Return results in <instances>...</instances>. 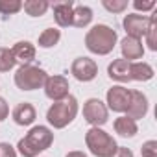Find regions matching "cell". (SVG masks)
<instances>
[{"label":"cell","instance_id":"4dcf8cb0","mask_svg":"<svg viewBox=\"0 0 157 157\" xmlns=\"http://www.w3.org/2000/svg\"><path fill=\"white\" fill-rule=\"evenodd\" d=\"M67 157H87V155H85L83 151H70Z\"/></svg>","mask_w":157,"mask_h":157},{"label":"cell","instance_id":"5b68a950","mask_svg":"<svg viewBox=\"0 0 157 157\" xmlns=\"http://www.w3.org/2000/svg\"><path fill=\"white\" fill-rule=\"evenodd\" d=\"M46 78L48 76L43 68L33 67V65H22L15 72V85L21 91H35L44 85Z\"/></svg>","mask_w":157,"mask_h":157},{"label":"cell","instance_id":"e0dca14e","mask_svg":"<svg viewBox=\"0 0 157 157\" xmlns=\"http://www.w3.org/2000/svg\"><path fill=\"white\" fill-rule=\"evenodd\" d=\"M93 21V10L87 6H76L72 11V26L76 28H85Z\"/></svg>","mask_w":157,"mask_h":157},{"label":"cell","instance_id":"2e32d148","mask_svg":"<svg viewBox=\"0 0 157 157\" xmlns=\"http://www.w3.org/2000/svg\"><path fill=\"white\" fill-rule=\"evenodd\" d=\"M13 120L19 126H30V124H33V120H35V107L32 104H28V102H22V104L15 105V109H13Z\"/></svg>","mask_w":157,"mask_h":157},{"label":"cell","instance_id":"83f0119b","mask_svg":"<svg viewBox=\"0 0 157 157\" xmlns=\"http://www.w3.org/2000/svg\"><path fill=\"white\" fill-rule=\"evenodd\" d=\"M133 8L139 10V11H150V10L155 8V2H153V0H150V2H140V0H135Z\"/></svg>","mask_w":157,"mask_h":157},{"label":"cell","instance_id":"8fae6325","mask_svg":"<svg viewBox=\"0 0 157 157\" xmlns=\"http://www.w3.org/2000/svg\"><path fill=\"white\" fill-rule=\"evenodd\" d=\"M126 117H129L131 120H139L144 118L148 113V98L140 93V91H131L129 94V105L126 109Z\"/></svg>","mask_w":157,"mask_h":157},{"label":"cell","instance_id":"3957f363","mask_svg":"<svg viewBox=\"0 0 157 157\" xmlns=\"http://www.w3.org/2000/svg\"><path fill=\"white\" fill-rule=\"evenodd\" d=\"M76 115H78V100L68 94L65 100L52 104V107L46 111V120L56 129H63L76 118Z\"/></svg>","mask_w":157,"mask_h":157},{"label":"cell","instance_id":"5bb4252c","mask_svg":"<svg viewBox=\"0 0 157 157\" xmlns=\"http://www.w3.org/2000/svg\"><path fill=\"white\" fill-rule=\"evenodd\" d=\"M11 54L15 57V63H21V67L30 65L35 59V46L32 43H28V41H19L11 48Z\"/></svg>","mask_w":157,"mask_h":157},{"label":"cell","instance_id":"484cf974","mask_svg":"<svg viewBox=\"0 0 157 157\" xmlns=\"http://www.w3.org/2000/svg\"><path fill=\"white\" fill-rule=\"evenodd\" d=\"M142 157H157V140H146L140 148Z\"/></svg>","mask_w":157,"mask_h":157},{"label":"cell","instance_id":"f546056e","mask_svg":"<svg viewBox=\"0 0 157 157\" xmlns=\"http://www.w3.org/2000/svg\"><path fill=\"white\" fill-rule=\"evenodd\" d=\"M8 115H10V107H8V104H6L4 98H0V120L8 118Z\"/></svg>","mask_w":157,"mask_h":157},{"label":"cell","instance_id":"cb8c5ba5","mask_svg":"<svg viewBox=\"0 0 157 157\" xmlns=\"http://www.w3.org/2000/svg\"><path fill=\"white\" fill-rule=\"evenodd\" d=\"M146 44L151 52L157 50V19H153V22L150 24V28L146 32Z\"/></svg>","mask_w":157,"mask_h":157},{"label":"cell","instance_id":"7402d4cb","mask_svg":"<svg viewBox=\"0 0 157 157\" xmlns=\"http://www.w3.org/2000/svg\"><path fill=\"white\" fill-rule=\"evenodd\" d=\"M15 57L10 48H0V72H8L15 67Z\"/></svg>","mask_w":157,"mask_h":157},{"label":"cell","instance_id":"7a4b0ae2","mask_svg":"<svg viewBox=\"0 0 157 157\" xmlns=\"http://www.w3.org/2000/svg\"><path fill=\"white\" fill-rule=\"evenodd\" d=\"M117 44V32L105 24L93 26L85 35V46L89 52L98 56H107Z\"/></svg>","mask_w":157,"mask_h":157},{"label":"cell","instance_id":"52a82bcc","mask_svg":"<svg viewBox=\"0 0 157 157\" xmlns=\"http://www.w3.org/2000/svg\"><path fill=\"white\" fill-rule=\"evenodd\" d=\"M153 19H155V15H139V13L126 15L124 17V30H126L128 37L140 39L142 35H146Z\"/></svg>","mask_w":157,"mask_h":157},{"label":"cell","instance_id":"4316f807","mask_svg":"<svg viewBox=\"0 0 157 157\" xmlns=\"http://www.w3.org/2000/svg\"><path fill=\"white\" fill-rule=\"evenodd\" d=\"M0 157H17V151L11 144L0 142Z\"/></svg>","mask_w":157,"mask_h":157},{"label":"cell","instance_id":"6da1fadb","mask_svg":"<svg viewBox=\"0 0 157 157\" xmlns=\"http://www.w3.org/2000/svg\"><path fill=\"white\" fill-rule=\"evenodd\" d=\"M52 142H54V133L46 126H35L19 140L17 148L22 157H37L41 151L50 148Z\"/></svg>","mask_w":157,"mask_h":157},{"label":"cell","instance_id":"9c48e42d","mask_svg":"<svg viewBox=\"0 0 157 157\" xmlns=\"http://www.w3.org/2000/svg\"><path fill=\"white\" fill-rule=\"evenodd\" d=\"M70 72L78 82H91L98 74V65L89 57H78V59H74Z\"/></svg>","mask_w":157,"mask_h":157},{"label":"cell","instance_id":"ba28073f","mask_svg":"<svg viewBox=\"0 0 157 157\" xmlns=\"http://www.w3.org/2000/svg\"><path fill=\"white\" fill-rule=\"evenodd\" d=\"M44 94L54 100V102H61L68 96V80L65 76H48L44 82Z\"/></svg>","mask_w":157,"mask_h":157},{"label":"cell","instance_id":"8992f818","mask_svg":"<svg viewBox=\"0 0 157 157\" xmlns=\"http://www.w3.org/2000/svg\"><path fill=\"white\" fill-rule=\"evenodd\" d=\"M83 118L93 124V128H98V126H104L109 118V111H107V105L98 100V98H89L83 105Z\"/></svg>","mask_w":157,"mask_h":157},{"label":"cell","instance_id":"603a6c76","mask_svg":"<svg viewBox=\"0 0 157 157\" xmlns=\"http://www.w3.org/2000/svg\"><path fill=\"white\" fill-rule=\"evenodd\" d=\"M22 10L21 0H0V13L4 15H13Z\"/></svg>","mask_w":157,"mask_h":157},{"label":"cell","instance_id":"7c38bea8","mask_svg":"<svg viewBox=\"0 0 157 157\" xmlns=\"http://www.w3.org/2000/svg\"><path fill=\"white\" fill-rule=\"evenodd\" d=\"M120 50H122V59L126 61H135V59H140L142 54H144V46L140 43V39H135V37H124L122 43H120Z\"/></svg>","mask_w":157,"mask_h":157},{"label":"cell","instance_id":"f1b7e54d","mask_svg":"<svg viewBox=\"0 0 157 157\" xmlns=\"http://www.w3.org/2000/svg\"><path fill=\"white\" fill-rule=\"evenodd\" d=\"M111 157H133V151L129 148H126V146H118Z\"/></svg>","mask_w":157,"mask_h":157},{"label":"cell","instance_id":"30bf717a","mask_svg":"<svg viewBox=\"0 0 157 157\" xmlns=\"http://www.w3.org/2000/svg\"><path fill=\"white\" fill-rule=\"evenodd\" d=\"M129 94L131 91L122 87V85H115L107 91V105L109 109L117 111V113H126L128 105H129Z\"/></svg>","mask_w":157,"mask_h":157},{"label":"cell","instance_id":"44dd1931","mask_svg":"<svg viewBox=\"0 0 157 157\" xmlns=\"http://www.w3.org/2000/svg\"><path fill=\"white\" fill-rule=\"evenodd\" d=\"M61 39V32L56 28H46L41 35H39V46L41 48H52L59 43Z\"/></svg>","mask_w":157,"mask_h":157},{"label":"cell","instance_id":"d6986e66","mask_svg":"<svg viewBox=\"0 0 157 157\" xmlns=\"http://www.w3.org/2000/svg\"><path fill=\"white\" fill-rule=\"evenodd\" d=\"M153 78V68L148 63H131V80L135 82H148Z\"/></svg>","mask_w":157,"mask_h":157},{"label":"cell","instance_id":"4fadbf2b","mask_svg":"<svg viewBox=\"0 0 157 157\" xmlns=\"http://www.w3.org/2000/svg\"><path fill=\"white\" fill-rule=\"evenodd\" d=\"M107 74L115 82H131V63L126 59H115L107 67Z\"/></svg>","mask_w":157,"mask_h":157},{"label":"cell","instance_id":"9a60e30c","mask_svg":"<svg viewBox=\"0 0 157 157\" xmlns=\"http://www.w3.org/2000/svg\"><path fill=\"white\" fill-rule=\"evenodd\" d=\"M52 10H54V19L56 22L61 26V28H67V26H72V11H74V4L70 2H57V4H52Z\"/></svg>","mask_w":157,"mask_h":157},{"label":"cell","instance_id":"d4e9b609","mask_svg":"<svg viewBox=\"0 0 157 157\" xmlns=\"http://www.w3.org/2000/svg\"><path fill=\"white\" fill-rule=\"evenodd\" d=\"M102 6L105 10L113 11V13H120V11H124L128 8V2H126V0H113V2H111V0H104Z\"/></svg>","mask_w":157,"mask_h":157},{"label":"cell","instance_id":"ac0fdd59","mask_svg":"<svg viewBox=\"0 0 157 157\" xmlns=\"http://www.w3.org/2000/svg\"><path fill=\"white\" fill-rule=\"evenodd\" d=\"M115 131L120 137H135L139 128H137V122L131 120L129 117H120V118L115 120Z\"/></svg>","mask_w":157,"mask_h":157},{"label":"cell","instance_id":"277c9868","mask_svg":"<svg viewBox=\"0 0 157 157\" xmlns=\"http://www.w3.org/2000/svg\"><path fill=\"white\" fill-rule=\"evenodd\" d=\"M85 144H87L89 151L96 157H111L115 153V150L118 148L117 140L100 128H91L85 133Z\"/></svg>","mask_w":157,"mask_h":157},{"label":"cell","instance_id":"ffe728a7","mask_svg":"<svg viewBox=\"0 0 157 157\" xmlns=\"http://www.w3.org/2000/svg\"><path fill=\"white\" fill-rule=\"evenodd\" d=\"M24 11L30 15V17H41L46 13V10L50 8V4L46 2V0H28V2L22 4Z\"/></svg>","mask_w":157,"mask_h":157}]
</instances>
